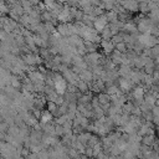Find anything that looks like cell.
Masks as SVG:
<instances>
[{
	"instance_id": "35",
	"label": "cell",
	"mask_w": 159,
	"mask_h": 159,
	"mask_svg": "<svg viewBox=\"0 0 159 159\" xmlns=\"http://www.w3.org/2000/svg\"><path fill=\"white\" fill-rule=\"evenodd\" d=\"M155 65H159V56L155 58Z\"/></svg>"
},
{
	"instance_id": "36",
	"label": "cell",
	"mask_w": 159,
	"mask_h": 159,
	"mask_svg": "<svg viewBox=\"0 0 159 159\" xmlns=\"http://www.w3.org/2000/svg\"><path fill=\"white\" fill-rule=\"evenodd\" d=\"M0 159H4V157H3L1 154H0Z\"/></svg>"
},
{
	"instance_id": "27",
	"label": "cell",
	"mask_w": 159,
	"mask_h": 159,
	"mask_svg": "<svg viewBox=\"0 0 159 159\" xmlns=\"http://www.w3.org/2000/svg\"><path fill=\"white\" fill-rule=\"evenodd\" d=\"M31 113H32V116H34L36 119H39V121H40L41 114H43V111L39 110V108H32V110H31Z\"/></svg>"
},
{
	"instance_id": "15",
	"label": "cell",
	"mask_w": 159,
	"mask_h": 159,
	"mask_svg": "<svg viewBox=\"0 0 159 159\" xmlns=\"http://www.w3.org/2000/svg\"><path fill=\"white\" fill-rule=\"evenodd\" d=\"M116 46V50L117 51H119L121 54H127L128 52V45L124 43H119V44H117V45H114Z\"/></svg>"
},
{
	"instance_id": "2",
	"label": "cell",
	"mask_w": 159,
	"mask_h": 159,
	"mask_svg": "<svg viewBox=\"0 0 159 159\" xmlns=\"http://www.w3.org/2000/svg\"><path fill=\"white\" fill-rule=\"evenodd\" d=\"M121 5L127 11H139V4L136 0H122Z\"/></svg>"
},
{
	"instance_id": "6",
	"label": "cell",
	"mask_w": 159,
	"mask_h": 159,
	"mask_svg": "<svg viewBox=\"0 0 159 159\" xmlns=\"http://www.w3.org/2000/svg\"><path fill=\"white\" fill-rule=\"evenodd\" d=\"M93 77H95V75H93V72H92L91 69L83 70V71L80 73V80L85 81V82H88V83L93 81Z\"/></svg>"
},
{
	"instance_id": "14",
	"label": "cell",
	"mask_w": 159,
	"mask_h": 159,
	"mask_svg": "<svg viewBox=\"0 0 159 159\" xmlns=\"http://www.w3.org/2000/svg\"><path fill=\"white\" fill-rule=\"evenodd\" d=\"M101 37H102V40H112V37H113V35H112V31H111V29H110V25L101 32Z\"/></svg>"
},
{
	"instance_id": "26",
	"label": "cell",
	"mask_w": 159,
	"mask_h": 159,
	"mask_svg": "<svg viewBox=\"0 0 159 159\" xmlns=\"http://www.w3.org/2000/svg\"><path fill=\"white\" fill-rule=\"evenodd\" d=\"M43 3L46 5V9H47V11H50L54 7V5H55V0H43Z\"/></svg>"
},
{
	"instance_id": "9",
	"label": "cell",
	"mask_w": 159,
	"mask_h": 159,
	"mask_svg": "<svg viewBox=\"0 0 159 159\" xmlns=\"http://www.w3.org/2000/svg\"><path fill=\"white\" fill-rule=\"evenodd\" d=\"M54 121V116L52 113H50L47 110L43 112V114H41V118H40V123L41 124H46V123H50Z\"/></svg>"
},
{
	"instance_id": "23",
	"label": "cell",
	"mask_w": 159,
	"mask_h": 159,
	"mask_svg": "<svg viewBox=\"0 0 159 159\" xmlns=\"http://www.w3.org/2000/svg\"><path fill=\"white\" fill-rule=\"evenodd\" d=\"M106 14V10L103 9V6H95V10H93V15L96 16H101V15H105Z\"/></svg>"
},
{
	"instance_id": "20",
	"label": "cell",
	"mask_w": 159,
	"mask_h": 159,
	"mask_svg": "<svg viewBox=\"0 0 159 159\" xmlns=\"http://www.w3.org/2000/svg\"><path fill=\"white\" fill-rule=\"evenodd\" d=\"M32 37H34V43H35V45H36V47L39 49H41V47H44V40L41 39V36L40 35H37V34H35V35H32Z\"/></svg>"
},
{
	"instance_id": "33",
	"label": "cell",
	"mask_w": 159,
	"mask_h": 159,
	"mask_svg": "<svg viewBox=\"0 0 159 159\" xmlns=\"http://www.w3.org/2000/svg\"><path fill=\"white\" fill-rule=\"evenodd\" d=\"M26 159H39V154H36V153H30Z\"/></svg>"
},
{
	"instance_id": "34",
	"label": "cell",
	"mask_w": 159,
	"mask_h": 159,
	"mask_svg": "<svg viewBox=\"0 0 159 159\" xmlns=\"http://www.w3.org/2000/svg\"><path fill=\"white\" fill-rule=\"evenodd\" d=\"M30 3H31L32 5H36V6H37V5L41 3V0H30Z\"/></svg>"
},
{
	"instance_id": "29",
	"label": "cell",
	"mask_w": 159,
	"mask_h": 159,
	"mask_svg": "<svg viewBox=\"0 0 159 159\" xmlns=\"http://www.w3.org/2000/svg\"><path fill=\"white\" fill-rule=\"evenodd\" d=\"M66 92H69V93H77L78 90L75 85H70V83H69V85H67V91H66Z\"/></svg>"
},
{
	"instance_id": "24",
	"label": "cell",
	"mask_w": 159,
	"mask_h": 159,
	"mask_svg": "<svg viewBox=\"0 0 159 159\" xmlns=\"http://www.w3.org/2000/svg\"><path fill=\"white\" fill-rule=\"evenodd\" d=\"M0 13L3 15H9L10 13V7L7 6L5 3H0Z\"/></svg>"
},
{
	"instance_id": "13",
	"label": "cell",
	"mask_w": 159,
	"mask_h": 159,
	"mask_svg": "<svg viewBox=\"0 0 159 159\" xmlns=\"http://www.w3.org/2000/svg\"><path fill=\"white\" fill-rule=\"evenodd\" d=\"M10 86L15 90H19L22 87V83L21 81L18 78V76H14V75H11V77H10Z\"/></svg>"
},
{
	"instance_id": "10",
	"label": "cell",
	"mask_w": 159,
	"mask_h": 159,
	"mask_svg": "<svg viewBox=\"0 0 159 159\" xmlns=\"http://www.w3.org/2000/svg\"><path fill=\"white\" fill-rule=\"evenodd\" d=\"M76 87H77V90L81 92L82 95L88 93V92H90V86H88V82H85V81H82V80H80V81L77 82Z\"/></svg>"
},
{
	"instance_id": "32",
	"label": "cell",
	"mask_w": 159,
	"mask_h": 159,
	"mask_svg": "<svg viewBox=\"0 0 159 159\" xmlns=\"http://www.w3.org/2000/svg\"><path fill=\"white\" fill-rule=\"evenodd\" d=\"M152 122H153V124H154V127H159V116H154Z\"/></svg>"
},
{
	"instance_id": "19",
	"label": "cell",
	"mask_w": 159,
	"mask_h": 159,
	"mask_svg": "<svg viewBox=\"0 0 159 159\" xmlns=\"http://www.w3.org/2000/svg\"><path fill=\"white\" fill-rule=\"evenodd\" d=\"M98 143H101V140H99V137L96 136V134H92L91 138H90V142H88V147H92V148H93V147H95L96 144H98Z\"/></svg>"
},
{
	"instance_id": "22",
	"label": "cell",
	"mask_w": 159,
	"mask_h": 159,
	"mask_svg": "<svg viewBox=\"0 0 159 159\" xmlns=\"http://www.w3.org/2000/svg\"><path fill=\"white\" fill-rule=\"evenodd\" d=\"M65 136V132H63V127L62 125H57L55 124V137H63Z\"/></svg>"
},
{
	"instance_id": "5",
	"label": "cell",
	"mask_w": 159,
	"mask_h": 159,
	"mask_svg": "<svg viewBox=\"0 0 159 159\" xmlns=\"http://www.w3.org/2000/svg\"><path fill=\"white\" fill-rule=\"evenodd\" d=\"M35 55L34 52H30V54H26V55H22V60L25 62V65L30 66V67H34V66H36V58H35Z\"/></svg>"
},
{
	"instance_id": "8",
	"label": "cell",
	"mask_w": 159,
	"mask_h": 159,
	"mask_svg": "<svg viewBox=\"0 0 159 159\" xmlns=\"http://www.w3.org/2000/svg\"><path fill=\"white\" fill-rule=\"evenodd\" d=\"M144 103L150 108V110H152V108L155 106V103H157V98L150 93H146V96H144Z\"/></svg>"
},
{
	"instance_id": "37",
	"label": "cell",
	"mask_w": 159,
	"mask_h": 159,
	"mask_svg": "<svg viewBox=\"0 0 159 159\" xmlns=\"http://www.w3.org/2000/svg\"><path fill=\"white\" fill-rule=\"evenodd\" d=\"M143 159H149V158H143Z\"/></svg>"
},
{
	"instance_id": "4",
	"label": "cell",
	"mask_w": 159,
	"mask_h": 159,
	"mask_svg": "<svg viewBox=\"0 0 159 159\" xmlns=\"http://www.w3.org/2000/svg\"><path fill=\"white\" fill-rule=\"evenodd\" d=\"M155 139H157V134H147L144 137H142L140 144L146 147H153L155 143Z\"/></svg>"
},
{
	"instance_id": "16",
	"label": "cell",
	"mask_w": 159,
	"mask_h": 159,
	"mask_svg": "<svg viewBox=\"0 0 159 159\" xmlns=\"http://www.w3.org/2000/svg\"><path fill=\"white\" fill-rule=\"evenodd\" d=\"M41 20H44V22H51L54 20L52 18V15L50 11H44V13H41Z\"/></svg>"
},
{
	"instance_id": "30",
	"label": "cell",
	"mask_w": 159,
	"mask_h": 159,
	"mask_svg": "<svg viewBox=\"0 0 159 159\" xmlns=\"http://www.w3.org/2000/svg\"><path fill=\"white\" fill-rule=\"evenodd\" d=\"M85 154L90 158V159H92V158H93V148H92V147H86V150H85Z\"/></svg>"
},
{
	"instance_id": "12",
	"label": "cell",
	"mask_w": 159,
	"mask_h": 159,
	"mask_svg": "<svg viewBox=\"0 0 159 159\" xmlns=\"http://www.w3.org/2000/svg\"><path fill=\"white\" fill-rule=\"evenodd\" d=\"M97 97H98V101H99V105H101V106H103V105H106V103H110V102L112 101L111 96L107 95L106 92H101V93H98Z\"/></svg>"
},
{
	"instance_id": "17",
	"label": "cell",
	"mask_w": 159,
	"mask_h": 159,
	"mask_svg": "<svg viewBox=\"0 0 159 159\" xmlns=\"http://www.w3.org/2000/svg\"><path fill=\"white\" fill-rule=\"evenodd\" d=\"M67 114H65V116H60V117H57V118H54V123L57 124V125H63L66 123V121H67Z\"/></svg>"
},
{
	"instance_id": "21",
	"label": "cell",
	"mask_w": 159,
	"mask_h": 159,
	"mask_svg": "<svg viewBox=\"0 0 159 159\" xmlns=\"http://www.w3.org/2000/svg\"><path fill=\"white\" fill-rule=\"evenodd\" d=\"M139 11L140 13H143V14H149V5H148V1H142L139 3Z\"/></svg>"
},
{
	"instance_id": "3",
	"label": "cell",
	"mask_w": 159,
	"mask_h": 159,
	"mask_svg": "<svg viewBox=\"0 0 159 159\" xmlns=\"http://www.w3.org/2000/svg\"><path fill=\"white\" fill-rule=\"evenodd\" d=\"M101 47H102V50L105 51L106 55H111L114 51V49H116L114 44L112 43V40H102Z\"/></svg>"
},
{
	"instance_id": "18",
	"label": "cell",
	"mask_w": 159,
	"mask_h": 159,
	"mask_svg": "<svg viewBox=\"0 0 159 159\" xmlns=\"http://www.w3.org/2000/svg\"><path fill=\"white\" fill-rule=\"evenodd\" d=\"M67 155H69L71 159H75V158H78L81 154L78 153V150H77V149H75L73 147H70L69 150H67Z\"/></svg>"
},
{
	"instance_id": "31",
	"label": "cell",
	"mask_w": 159,
	"mask_h": 159,
	"mask_svg": "<svg viewBox=\"0 0 159 159\" xmlns=\"http://www.w3.org/2000/svg\"><path fill=\"white\" fill-rule=\"evenodd\" d=\"M150 50H152V57L157 58V57L159 56V44H158V45H155L154 47H152Z\"/></svg>"
},
{
	"instance_id": "11",
	"label": "cell",
	"mask_w": 159,
	"mask_h": 159,
	"mask_svg": "<svg viewBox=\"0 0 159 159\" xmlns=\"http://www.w3.org/2000/svg\"><path fill=\"white\" fill-rule=\"evenodd\" d=\"M106 16H107V20L110 24H117L119 20H118V14H117L114 10H111V11H106Z\"/></svg>"
},
{
	"instance_id": "25",
	"label": "cell",
	"mask_w": 159,
	"mask_h": 159,
	"mask_svg": "<svg viewBox=\"0 0 159 159\" xmlns=\"http://www.w3.org/2000/svg\"><path fill=\"white\" fill-rule=\"evenodd\" d=\"M152 80H153V85H158L159 83V70L158 69H155L154 71H153V73H152Z\"/></svg>"
},
{
	"instance_id": "28",
	"label": "cell",
	"mask_w": 159,
	"mask_h": 159,
	"mask_svg": "<svg viewBox=\"0 0 159 159\" xmlns=\"http://www.w3.org/2000/svg\"><path fill=\"white\" fill-rule=\"evenodd\" d=\"M91 106H92V108H97V107H101V105H99V101H98V97L97 96H95V97H92V99H91Z\"/></svg>"
},
{
	"instance_id": "7",
	"label": "cell",
	"mask_w": 159,
	"mask_h": 159,
	"mask_svg": "<svg viewBox=\"0 0 159 159\" xmlns=\"http://www.w3.org/2000/svg\"><path fill=\"white\" fill-rule=\"evenodd\" d=\"M56 31L60 34L62 37H69V24H58L56 26Z\"/></svg>"
},
{
	"instance_id": "1",
	"label": "cell",
	"mask_w": 159,
	"mask_h": 159,
	"mask_svg": "<svg viewBox=\"0 0 159 159\" xmlns=\"http://www.w3.org/2000/svg\"><path fill=\"white\" fill-rule=\"evenodd\" d=\"M108 25H110V22H108V20H107L106 14L101 15V16H97L96 20L93 21V28L97 30L98 34H101V32L108 26Z\"/></svg>"
}]
</instances>
